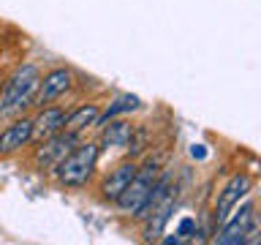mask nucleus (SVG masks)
Wrapping results in <instances>:
<instances>
[{"label": "nucleus", "mask_w": 261, "mask_h": 245, "mask_svg": "<svg viewBox=\"0 0 261 245\" xmlns=\"http://www.w3.org/2000/svg\"><path fill=\"white\" fill-rule=\"evenodd\" d=\"M130 134H134V122L122 117H112L101 126V147H125Z\"/></svg>", "instance_id": "obj_13"}, {"label": "nucleus", "mask_w": 261, "mask_h": 245, "mask_svg": "<svg viewBox=\"0 0 261 245\" xmlns=\"http://www.w3.org/2000/svg\"><path fill=\"white\" fill-rule=\"evenodd\" d=\"M79 139L82 136L71 134V131H60V134H55V136L44 139V142H38L36 150H33V166H36L38 172H52L57 163L68 155V150L79 142Z\"/></svg>", "instance_id": "obj_7"}, {"label": "nucleus", "mask_w": 261, "mask_h": 245, "mask_svg": "<svg viewBox=\"0 0 261 245\" xmlns=\"http://www.w3.org/2000/svg\"><path fill=\"white\" fill-rule=\"evenodd\" d=\"M174 207H177V196L174 191H171L166 199H163L158 207H155L150 215H147L142 220V240L144 242H155V240H161V234L166 232V224H169V218L174 215Z\"/></svg>", "instance_id": "obj_10"}, {"label": "nucleus", "mask_w": 261, "mask_h": 245, "mask_svg": "<svg viewBox=\"0 0 261 245\" xmlns=\"http://www.w3.org/2000/svg\"><path fill=\"white\" fill-rule=\"evenodd\" d=\"M0 85H3V77H0Z\"/></svg>", "instance_id": "obj_16"}, {"label": "nucleus", "mask_w": 261, "mask_h": 245, "mask_svg": "<svg viewBox=\"0 0 261 245\" xmlns=\"http://www.w3.org/2000/svg\"><path fill=\"white\" fill-rule=\"evenodd\" d=\"M161 175V166H158V161H144L142 166L136 169V175L134 180L122 188V193L114 199V204H117V210L122 212V215H134V212L139 210V204H142L147 199V193H150V188L152 183L158 180Z\"/></svg>", "instance_id": "obj_3"}, {"label": "nucleus", "mask_w": 261, "mask_h": 245, "mask_svg": "<svg viewBox=\"0 0 261 245\" xmlns=\"http://www.w3.org/2000/svg\"><path fill=\"white\" fill-rule=\"evenodd\" d=\"M41 82V68L36 63H22L8 79L0 85V117H16L30 109L33 95Z\"/></svg>", "instance_id": "obj_1"}, {"label": "nucleus", "mask_w": 261, "mask_h": 245, "mask_svg": "<svg viewBox=\"0 0 261 245\" xmlns=\"http://www.w3.org/2000/svg\"><path fill=\"white\" fill-rule=\"evenodd\" d=\"M73 87V71L68 65H55L49 68L46 74H41V82H38V90L33 95V109H41V106H49L55 101H60L65 93H71Z\"/></svg>", "instance_id": "obj_6"}, {"label": "nucleus", "mask_w": 261, "mask_h": 245, "mask_svg": "<svg viewBox=\"0 0 261 245\" xmlns=\"http://www.w3.org/2000/svg\"><path fill=\"white\" fill-rule=\"evenodd\" d=\"M98 155H101V144L98 142H79L68 150V155L52 169L57 183L65 188H82L90 183V177L95 175Z\"/></svg>", "instance_id": "obj_2"}, {"label": "nucleus", "mask_w": 261, "mask_h": 245, "mask_svg": "<svg viewBox=\"0 0 261 245\" xmlns=\"http://www.w3.org/2000/svg\"><path fill=\"white\" fill-rule=\"evenodd\" d=\"M196 232H199V220L196 218H182L179 220V226H177V234L182 237V240H188V237H196Z\"/></svg>", "instance_id": "obj_15"}, {"label": "nucleus", "mask_w": 261, "mask_h": 245, "mask_svg": "<svg viewBox=\"0 0 261 245\" xmlns=\"http://www.w3.org/2000/svg\"><path fill=\"white\" fill-rule=\"evenodd\" d=\"M33 144V117L16 114L8 126L0 131V158H11Z\"/></svg>", "instance_id": "obj_8"}, {"label": "nucleus", "mask_w": 261, "mask_h": 245, "mask_svg": "<svg viewBox=\"0 0 261 245\" xmlns=\"http://www.w3.org/2000/svg\"><path fill=\"white\" fill-rule=\"evenodd\" d=\"M139 109H142V98H139V95H130V93H122V95L114 98V101L106 106V109H101L95 128H101L103 122L112 120V117H122V114H130V112H139Z\"/></svg>", "instance_id": "obj_14"}, {"label": "nucleus", "mask_w": 261, "mask_h": 245, "mask_svg": "<svg viewBox=\"0 0 261 245\" xmlns=\"http://www.w3.org/2000/svg\"><path fill=\"white\" fill-rule=\"evenodd\" d=\"M98 114H101V106H98V104H79V106H73V109H68V114H65L63 131H71V134L82 136L87 128H95Z\"/></svg>", "instance_id": "obj_12"}, {"label": "nucleus", "mask_w": 261, "mask_h": 245, "mask_svg": "<svg viewBox=\"0 0 261 245\" xmlns=\"http://www.w3.org/2000/svg\"><path fill=\"white\" fill-rule=\"evenodd\" d=\"M65 114L68 109L65 106H57V104H49V106H41L33 117V144L44 142V139L55 136L63 131V122H65Z\"/></svg>", "instance_id": "obj_9"}, {"label": "nucleus", "mask_w": 261, "mask_h": 245, "mask_svg": "<svg viewBox=\"0 0 261 245\" xmlns=\"http://www.w3.org/2000/svg\"><path fill=\"white\" fill-rule=\"evenodd\" d=\"M253 218H256V204H253V199L245 196V199L231 210V215L212 232L215 234L212 240L218 245H245V234H248V226H250Z\"/></svg>", "instance_id": "obj_5"}, {"label": "nucleus", "mask_w": 261, "mask_h": 245, "mask_svg": "<svg viewBox=\"0 0 261 245\" xmlns=\"http://www.w3.org/2000/svg\"><path fill=\"white\" fill-rule=\"evenodd\" d=\"M136 169H139V163L130 158V161H122V163H117L109 175H106V180L101 183V199L103 202H109V204H114V199L122 193V188H125L130 180H134V175H136Z\"/></svg>", "instance_id": "obj_11"}, {"label": "nucleus", "mask_w": 261, "mask_h": 245, "mask_svg": "<svg viewBox=\"0 0 261 245\" xmlns=\"http://www.w3.org/2000/svg\"><path fill=\"white\" fill-rule=\"evenodd\" d=\"M250 191H253V177L248 175V172H237V175L220 188L218 199H215V207H212V232L231 215V210L245 199V196H250Z\"/></svg>", "instance_id": "obj_4"}]
</instances>
